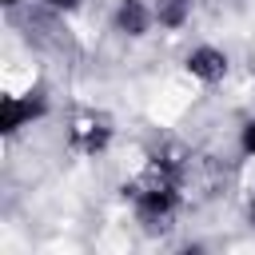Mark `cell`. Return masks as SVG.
<instances>
[{
    "label": "cell",
    "instance_id": "6da1fadb",
    "mask_svg": "<svg viewBox=\"0 0 255 255\" xmlns=\"http://www.w3.org/2000/svg\"><path fill=\"white\" fill-rule=\"evenodd\" d=\"M187 68H191L195 76H203V80H219L223 68H227V60H223L215 48H199V52L187 56Z\"/></svg>",
    "mask_w": 255,
    "mask_h": 255
},
{
    "label": "cell",
    "instance_id": "7a4b0ae2",
    "mask_svg": "<svg viewBox=\"0 0 255 255\" xmlns=\"http://www.w3.org/2000/svg\"><path fill=\"white\" fill-rule=\"evenodd\" d=\"M32 116H40V104H32V100L24 104V100H12V96L4 100V131H16V128H20L24 120H32Z\"/></svg>",
    "mask_w": 255,
    "mask_h": 255
},
{
    "label": "cell",
    "instance_id": "3957f363",
    "mask_svg": "<svg viewBox=\"0 0 255 255\" xmlns=\"http://www.w3.org/2000/svg\"><path fill=\"white\" fill-rule=\"evenodd\" d=\"M120 28H124V32H131V36H139V32L147 28V12H143V4H139V0H128V4L120 8Z\"/></svg>",
    "mask_w": 255,
    "mask_h": 255
},
{
    "label": "cell",
    "instance_id": "277c9868",
    "mask_svg": "<svg viewBox=\"0 0 255 255\" xmlns=\"http://www.w3.org/2000/svg\"><path fill=\"white\" fill-rule=\"evenodd\" d=\"M243 147L255 155V124H247V128H243Z\"/></svg>",
    "mask_w": 255,
    "mask_h": 255
},
{
    "label": "cell",
    "instance_id": "5b68a950",
    "mask_svg": "<svg viewBox=\"0 0 255 255\" xmlns=\"http://www.w3.org/2000/svg\"><path fill=\"white\" fill-rule=\"evenodd\" d=\"M52 4H60V8H68V4H76V0H52Z\"/></svg>",
    "mask_w": 255,
    "mask_h": 255
},
{
    "label": "cell",
    "instance_id": "8992f818",
    "mask_svg": "<svg viewBox=\"0 0 255 255\" xmlns=\"http://www.w3.org/2000/svg\"><path fill=\"white\" fill-rule=\"evenodd\" d=\"M8 4H16V0H8Z\"/></svg>",
    "mask_w": 255,
    "mask_h": 255
}]
</instances>
